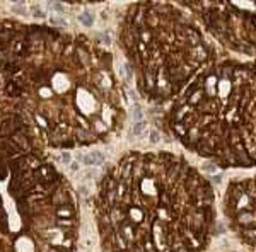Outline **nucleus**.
Masks as SVG:
<instances>
[{"label":"nucleus","instance_id":"7","mask_svg":"<svg viewBox=\"0 0 256 252\" xmlns=\"http://www.w3.org/2000/svg\"><path fill=\"white\" fill-rule=\"evenodd\" d=\"M222 205L232 234L256 251V176L232 181L227 186Z\"/></svg>","mask_w":256,"mask_h":252},{"label":"nucleus","instance_id":"6","mask_svg":"<svg viewBox=\"0 0 256 252\" xmlns=\"http://www.w3.org/2000/svg\"><path fill=\"white\" fill-rule=\"evenodd\" d=\"M222 46L256 58V2H181Z\"/></svg>","mask_w":256,"mask_h":252},{"label":"nucleus","instance_id":"8","mask_svg":"<svg viewBox=\"0 0 256 252\" xmlns=\"http://www.w3.org/2000/svg\"><path fill=\"white\" fill-rule=\"evenodd\" d=\"M80 22H84L86 26H92V17H90V14H84V15H80Z\"/></svg>","mask_w":256,"mask_h":252},{"label":"nucleus","instance_id":"4","mask_svg":"<svg viewBox=\"0 0 256 252\" xmlns=\"http://www.w3.org/2000/svg\"><path fill=\"white\" fill-rule=\"evenodd\" d=\"M118 39L135 72L138 92L154 104L174 102L217 58V49L200 24L171 3L126 7Z\"/></svg>","mask_w":256,"mask_h":252},{"label":"nucleus","instance_id":"5","mask_svg":"<svg viewBox=\"0 0 256 252\" xmlns=\"http://www.w3.org/2000/svg\"><path fill=\"white\" fill-rule=\"evenodd\" d=\"M77 208L58 172L38 160L12 171L0 194V252H74Z\"/></svg>","mask_w":256,"mask_h":252},{"label":"nucleus","instance_id":"2","mask_svg":"<svg viewBox=\"0 0 256 252\" xmlns=\"http://www.w3.org/2000/svg\"><path fill=\"white\" fill-rule=\"evenodd\" d=\"M12 84L28 125L46 147L108 142L125 123L111 55L88 36L31 27L12 60Z\"/></svg>","mask_w":256,"mask_h":252},{"label":"nucleus","instance_id":"3","mask_svg":"<svg viewBox=\"0 0 256 252\" xmlns=\"http://www.w3.org/2000/svg\"><path fill=\"white\" fill-rule=\"evenodd\" d=\"M164 121L184 148L218 167H256V61L212 63L172 102Z\"/></svg>","mask_w":256,"mask_h":252},{"label":"nucleus","instance_id":"1","mask_svg":"<svg viewBox=\"0 0 256 252\" xmlns=\"http://www.w3.org/2000/svg\"><path fill=\"white\" fill-rule=\"evenodd\" d=\"M92 213L108 252H204L216 229V196L183 155L128 152L98 183Z\"/></svg>","mask_w":256,"mask_h":252}]
</instances>
